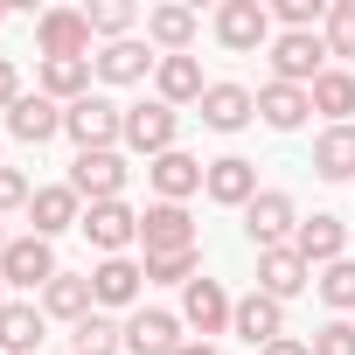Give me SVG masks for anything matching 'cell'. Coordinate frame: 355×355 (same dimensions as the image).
<instances>
[{"label": "cell", "instance_id": "1", "mask_svg": "<svg viewBox=\"0 0 355 355\" xmlns=\"http://www.w3.org/2000/svg\"><path fill=\"white\" fill-rule=\"evenodd\" d=\"M63 132L77 139V153H119L125 146V105H112L105 91L63 105Z\"/></svg>", "mask_w": 355, "mask_h": 355}, {"label": "cell", "instance_id": "2", "mask_svg": "<svg viewBox=\"0 0 355 355\" xmlns=\"http://www.w3.org/2000/svg\"><path fill=\"white\" fill-rule=\"evenodd\" d=\"M174 139H182V112H174V105H160V98L125 105V146L132 153L160 160V153H174Z\"/></svg>", "mask_w": 355, "mask_h": 355}, {"label": "cell", "instance_id": "3", "mask_svg": "<svg viewBox=\"0 0 355 355\" xmlns=\"http://www.w3.org/2000/svg\"><path fill=\"white\" fill-rule=\"evenodd\" d=\"M56 272H63V265H56V244H49V237H35V230H28V237H15L8 251H0V279H8V293H42Z\"/></svg>", "mask_w": 355, "mask_h": 355}, {"label": "cell", "instance_id": "4", "mask_svg": "<svg viewBox=\"0 0 355 355\" xmlns=\"http://www.w3.org/2000/svg\"><path fill=\"white\" fill-rule=\"evenodd\" d=\"M216 42L230 56L272 49V8H265V0H223V8H216Z\"/></svg>", "mask_w": 355, "mask_h": 355}, {"label": "cell", "instance_id": "5", "mask_svg": "<svg viewBox=\"0 0 355 355\" xmlns=\"http://www.w3.org/2000/svg\"><path fill=\"white\" fill-rule=\"evenodd\" d=\"M91 15L84 8H49L42 21H35V49H42V63H70V56H91Z\"/></svg>", "mask_w": 355, "mask_h": 355}, {"label": "cell", "instance_id": "6", "mask_svg": "<svg viewBox=\"0 0 355 355\" xmlns=\"http://www.w3.org/2000/svg\"><path fill=\"white\" fill-rule=\"evenodd\" d=\"M293 230H300L293 196H286V189H258L251 209H244V237H251L258 251H279V244H293Z\"/></svg>", "mask_w": 355, "mask_h": 355}, {"label": "cell", "instance_id": "7", "mask_svg": "<svg viewBox=\"0 0 355 355\" xmlns=\"http://www.w3.org/2000/svg\"><path fill=\"white\" fill-rule=\"evenodd\" d=\"M272 84H300V91H313V77L327 70V42L320 35H272Z\"/></svg>", "mask_w": 355, "mask_h": 355}, {"label": "cell", "instance_id": "8", "mask_svg": "<svg viewBox=\"0 0 355 355\" xmlns=\"http://www.w3.org/2000/svg\"><path fill=\"white\" fill-rule=\"evenodd\" d=\"M125 153H77L70 160V189L77 202H125Z\"/></svg>", "mask_w": 355, "mask_h": 355}, {"label": "cell", "instance_id": "9", "mask_svg": "<svg viewBox=\"0 0 355 355\" xmlns=\"http://www.w3.org/2000/svg\"><path fill=\"white\" fill-rule=\"evenodd\" d=\"M139 244H146V258L196 251V216H189L182 202H146V209H139Z\"/></svg>", "mask_w": 355, "mask_h": 355}, {"label": "cell", "instance_id": "10", "mask_svg": "<svg viewBox=\"0 0 355 355\" xmlns=\"http://www.w3.org/2000/svg\"><path fill=\"white\" fill-rule=\"evenodd\" d=\"M77 230H84L105 258H125V251L139 244V209H132V202H91Z\"/></svg>", "mask_w": 355, "mask_h": 355}, {"label": "cell", "instance_id": "11", "mask_svg": "<svg viewBox=\"0 0 355 355\" xmlns=\"http://www.w3.org/2000/svg\"><path fill=\"white\" fill-rule=\"evenodd\" d=\"M202 174H209V160H196V153H160V160H146V182H153V202H189V196H202Z\"/></svg>", "mask_w": 355, "mask_h": 355}, {"label": "cell", "instance_id": "12", "mask_svg": "<svg viewBox=\"0 0 355 355\" xmlns=\"http://www.w3.org/2000/svg\"><path fill=\"white\" fill-rule=\"evenodd\" d=\"M306 286H313V265H306L293 244L258 251V293H265V300H279V306H286V300H300Z\"/></svg>", "mask_w": 355, "mask_h": 355}, {"label": "cell", "instance_id": "13", "mask_svg": "<svg viewBox=\"0 0 355 355\" xmlns=\"http://www.w3.org/2000/svg\"><path fill=\"white\" fill-rule=\"evenodd\" d=\"M230 313H237V300H230L216 279H189V286H182V327H196V334H230Z\"/></svg>", "mask_w": 355, "mask_h": 355}, {"label": "cell", "instance_id": "14", "mask_svg": "<svg viewBox=\"0 0 355 355\" xmlns=\"http://www.w3.org/2000/svg\"><path fill=\"white\" fill-rule=\"evenodd\" d=\"M202 196H209V202H223V209H251V196H258V160H244V153L209 160Z\"/></svg>", "mask_w": 355, "mask_h": 355}, {"label": "cell", "instance_id": "15", "mask_svg": "<svg viewBox=\"0 0 355 355\" xmlns=\"http://www.w3.org/2000/svg\"><path fill=\"white\" fill-rule=\"evenodd\" d=\"M125 348H132V355H174V348H189V327H182V313L139 306V313L125 320Z\"/></svg>", "mask_w": 355, "mask_h": 355}, {"label": "cell", "instance_id": "16", "mask_svg": "<svg viewBox=\"0 0 355 355\" xmlns=\"http://www.w3.org/2000/svg\"><path fill=\"white\" fill-rule=\"evenodd\" d=\"M91 70H98V84H146V70H160V56L139 35H125V42H105L91 56Z\"/></svg>", "mask_w": 355, "mask_h": 355}, {"label": "cell", "instance_id": "17", "mask_svg": "<svg viewBox=\"0 0 355 355\" xmlns=\"http://www.w3.org/2000/svg\"><path fill=\"white\" fill-rule=\"evenodd\" d=\"M196 112H202L209 132H244V125L258 119V91H244V84H209Z\"/></svg>", "mask_w": 355, "mask_h": 355}, {"label": "cell", "instance_id": "18", "mask_svg": "<svg viewBox=\"0 0 355 355\" xmlns=\"http://www.w3.org/2000/svg\"><path fill=\"white\" fill-rule=\"evenodd\" d=\"M28 223H35V237H63V230H77L84 223V202H77V189L70 182H56V189H35L28 196Z\"/></svg>", "mask_w": 355, "mask_h": 355}, {"label": "cell", "instance_id": "19", "mask_svg": "<svg viewBox=\"0 0 355 355\" xmlns=\"http://www.w3.org/2000/svg\"><path fill=\"white\" fill-rule=\"evenodd\" d=\"M8 132H15L21 146H42V139H56V132H63V105H56V98H42V91H21V98H15V112H8Z\"/></svg>", "mask_w": 355, "mask_h": 355}, {"label": "cell", "instance_id": "20", "mask_svg": "<svg viewBox=\"0 0 355 355\" xmlns=\"http://www.w3.org/2000/svg\"><path fill=\"white\" fill-rule=\"evenodd\" d=\"M293 251H300V258H306V265L320 272V265H334V258H348V223L320 209V216H306V223L293 230Z\"/></svg>", "mask_w": 355, "mask_h": 355}, {"label": "cell", "instance_id": "21", "mask_svg": "<svg viewBox=\"0 0 355 355\" xmlns=\"http://www.w3.org/2000/svg\"><path fill=\"white\" fill-rule=\"evenodd\" d=\"M139 286H146V265H132V258H98V272H91L98 313H119V306H132V300H139Z\"/></svg>", "mask_w": 355, "mask_h": 355}, {"label": "cell", "instance_id": "22", "mask_svg": "<svg viewBox=\"0 0 355 355\" xmlns=\"http://www.w3.org/2000/svg\"><path fill=\"white\" fill-rule=\"evenodd\" d=\"M196 28H202V15L167 0V8L146 15V49H160V56H189V49H196Z\"/></svg>", "mask_w": 355, "mask_h": 355}, {"label": "cell", "instance_id": "23", "mask_svg": "<svg viewBox=\"0 0 355 355\" xmlns=\"http://www.w3.org/2000/svg\"><path fill=\"white\" fill-rule=\"evenodd\" d=\"M202 91H209V77H202V63L196 56H160V70H153V98L160 105H202Z\"/></svg>", "mask_w": 355, "mask_h": 355}, {"label": "cell", "instance_id": "24", "mask_svg": "<svg viewBox=\"0 0 355 355\" xmlns=\"http://www.w3.org/2000/svg\"><path fill=\"white\" fill-rule=\"evenodd\" d=\"M42 313L49 320H84V313H98V293H91V272H56L49 286H42Z\"/></svg>", "mask_w": 355, "mask_h": 355}, {"label": "cell", "instance_id": "25", "mask_svg": "<svg viewBox=\"0 0 355 355\" xmlns=\"http://www.w3.org/2000/svg\"><path fill=\"white\" fill-rule=\"evenodd\" d=\"M42 327H49V313L35 300H8V306H0V355H35Z\"/></svg>", "mask_w": 355, "mask_h": 355}, {"label": "cell", "instance_id": "26", "mask_svg": "<svg viewBox=\"0 0 355 355\" xmlns=\"http://www.w3.org/2000/svg\"><path fill=\"white\" fill-rule=\"evenodd\" d=\"M230 334H244L251 348H265V341H279V334H286V306H279V300H265V293H244V300H237V313H230Z\"/></svg>", "mask_w": 355, "mask_h": 355}, {"label": "cell", "instance_id": "27", "mask_svg": "<svg viewBox=\"0 0 355 355\" xmlns=\"http://www.w3.org/2000/svg\"><path fill=\"white\" fill-rule=\"evenodd\" d=\"M306 112H313V98H306L300 84H265V91H258V119H265L272 132H300Z\"/></svg>", "mask_w": 355, "mask_h": 355}, {"label": "cell", "instance_id": "28", "mask_svg": "<svg viewBox=\"0 0 355 355\" xmlns=\"http://www.w3.org/2000/svg\"><path fill=\"white\" fill-rule=\"evenodd\" d=\"M313 174L320 182H355V125H327L313 139Z\"/></svg>", "mask_w": 355, "mask_h": 355}, {"label": "cell", "instance_id": "29", "mask_svg": "<svg viewBox=\"0 0 355 355\" xmlns=\"http://www.w3.org/2000/svg\"><path fill=\"white\" fill-rule=\"evenodd\" d=\"M91 56H70V63H42V77H35V91L42 98H56V105H77V98H91Z\"/></svg>", "mask_w": 355, "mask_h": 355}, {"label": "cell", "instance_id": "30", "mask_svg": "<svg viewBox=\"0 0 355 355\" xmlns=\"http://www.w3.org/2000/svg\"><path fill=\"white\" fill-rule=\"evenodd\" d=\"M313 112H327L334 125H348V112H355V70H341V63H327L320 77H313Z\"/></svg>", "mask_w": 355, "mask_h": 355}, {"label": "cell", "instance_id": "31", "mask_svg": "<svg viewBox=\"0 0 355 355\" xmlns=\"http://www.w3.org/2000/svg\"><path fill=\"white\" fill-rule=\"evenodd\" d=\"M70 355H125V327L112 313H84L70 327Z\"/></svg>", "mask_w": 355, "mask_h": 355}, {"label": "cell", "instance_id": "32", "mask_svg": "<svg viewBox=\"0 0 355 355\" xmlns=\"http://www.w3.org/2000/svg\"><path fill=\"white\" fill-rule=\"evenodd\" d=\"M313 286H320V300H327L341 320L355 313V258H334V265H320V272H313Z\"/></svg>", "mask_w": 355, "mask_h": 355}, {"label": "cell", "instance_id": "33", "mask_svg": "<svg viewBox=\"0 0 355 355\" xmlns=\"http://www.w3.org/2000/svg\"><path fill=\"white\" fill-rule=\"evenodd\" d=\"M202 279V251H167V258H146V286H189Z\"/></svg>", "mask_w": 355, "mask_h": 355}, {"label": "cell", "instance_id": "34", "mask_svg": "<svg viewBox=\"0 0 355 355\" xmlns=\"http://www.w3.org/2000/svg\"><path fill=\"white\" fill-rule=\"evenodd\" d=\"M320 42H327V56H341V70H348V56H355V0H334V8H327Z\"/></svg>", "mask_w": 355, "mask_h": 355}, {"label": "cell", "instance_id": "35", "mask_svg": "<svg viewBox=\"0 0 355 355\" xmlns=\"http://www.w3.org/2000/svg\"><path fill=\"white\" fill-rule=\"evenodd\" d=\"M84 15H91V35H105V42H125L132 21H139V8H125V0H98V8H84Z\"/></svg>", "mask_w": 355, "mask_h": 355}, {"label": "cell", "instance_id": "36", "mask_svg": "<svg viewBox=\"0 0 355 355\" xmlns=\"http://www.w3.org/2000/svg\"><path fill=\"white\" fill-rule=\"evenodd\" d=\"M28 196H35V182L21 167H0V216H15V209H28Z\"/></svg>", "mask_w": 355, "mask_h": 355}, {"label": "cell", "instance_id": "37", "mask_svg": "<svg viewBox=\"0 0 355 355\" xmlns=\"http://www.w3.org/2000/svg\"><path fill=\"white\" fill-rule=\"evenodd\" d=\"M313 355H355V320H341V313H334V320L313 334Z\"/></svg>", "mask_w": 355, "mask_h": 355}, {"label": "cell", "instance_id": "38", "mask_svg": "<svg viewBox=\"0 0 355 355\" xmlns=\"http://www.w3.org/2000/svg\"><path fill=\"white\" fill-rule=\"evenodd\" d=\"M15 98H21V70L15 56H0V112H15Z\"/></svg>", "mask_w": 355, "mask_h": 355}, {"label": "cell", "instance_id": "39", "mask_svg": "<svg viewBox=\"0 0 355 355\" xmlns=\"http://www.w3.org/2000/svg\"><path fill=\"white\" fill-rule=\"evenodd\" d=\"M258 355H313V341H300V334H279V341H265Z\"/></svg>", "mask_w": 355, "mask_h": 355}, {"label": "cell", "instance_id": "40", "mask_svg": "<svg viewBox=\"0 0 355 355\" xmlns=\"http://www.w3.org/2000/svg\"><path fill=\"white\" fill-rule=\"evenodd\" d=\"M174 355H223V348H209V341H189V348H174Z\"/></svg>", "mask_w": 355, "mask_h": 355}, {"label": "cell", "instance_id": "41", "mask_svg": "<svg viewBox=\"0 0 355 355\" xmlns=\"http://www.w3.org/2000/svg\"><path fill=\"white\" fill-rule=\"evenodd\" d=\"M0 306H8V279H0Z\"/></svg>", "mask_w": 355, "mask_h": 355}, {"label": "cell", "instance_id": "42", "mask_svg": "<svg viewBox=\"0 0 355 355\" xmlns=\"http://www.w3.org/2000/svg\"><path fill=\"white\" fill-rule=\"evenodd\" d=\"M8 244H15V237H8V230H0V251H8Z\"/></svg>", "mask_w": 355, "mask_h": 355}, {"label": "cell", "instance_id": "43", "mask_svg": "<svg viewBox=\"0 0 355 355\" xmlns=\"http://www.w3.org/2000/svg\"><path fill=\"white\" fill-rule=\"evenodd\" d=\"M0 21H8V8H0Z\"/></svg>", "mask_w": 355, "mask_h": 355}]
</instances>
